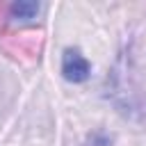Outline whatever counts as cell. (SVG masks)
Masks as SVG:
<instances>
[{
	"mask_svg": "<svg viewBox=\"0 0 146 146\" xmlns=\"http://www.w3.org/2000/svg\"><path fill=\"white\" fill-rule=\"evenodd\" d=\"M62 75L64 80L80 84L84 80H89L91 75V62L80 52V48H66L62 55Z\"/></svg>",
	"mask_w": 146,
	"mask_h": 146,
	"instance_id": "cell-1",
	"label": "cell"
},
{
	"mask_svg": "<svg viewBox=\"0 0 146 146\" xmlns=\"http://www.w3.org/2000/svg\"><path fill=\"white\" fill-rule=\"evenodd\" d=\"M9 11H11V18L14 21H32L34 16H36V11H39V2H14L11 7H9Z\"/></svg>",
	"mask_w": 146,
	"mask_h": 146,
	"instance_id": "cell-2",
	"label": "cell"
}]
</instances>
